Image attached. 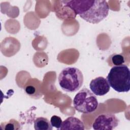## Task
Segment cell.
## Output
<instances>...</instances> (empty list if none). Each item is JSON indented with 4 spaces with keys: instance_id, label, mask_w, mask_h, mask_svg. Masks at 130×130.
<instances>
[{
    "instance_id": "obj_1",
    "label": "cell",
    "mask_w": 130,
    "mask_h": 130,
    "mask_svg": "<svg viewBox=\"0 0 130 130\" xmlns=\"http://www.w3.org/2000/svg\"><path fill=\"white\" fill-rule=\"evenodd\" d=\"M66 7L72 10L86 21L97 24L108 15L109 6L104 0H72L63 1Z\"/></svg>"
},
{
    "instance_id": "obj_2",
    "label": "cell",
    "mask_w": 130,
    "mask_h": 130,
    "mask_svg": "<svg viewBox=\"0 0 130 130\" xmlns=\"http://www.w3.org/2000/svg\"><path fill=\"white\" fill-rule=\"evenodd\" d=\"M107 80L110 86L117 92H127L130 89V71L125 64L113 67Z\"/></svg>"
},
{
    "instance_id": "obj_3",
    "label": "cell",
    "mask_w": 130,
    "mask_h": 130,
    "mask_svg": "<svg viewBox=\"0 0 130 130\" xmlns=\"http://www.w3.org/2000/svg\"><path fill=\"white\" fill-rule=\"evenodd\" d=\"M82 72L75 67H67L59 73L58 81L61 88L68 92H75L80 89L83 83Z\"/></svg>"
},
{
    "instance_id": "obj_4",
    "label": "cell",
    "mask_w": 130,
    "mask_h": 130,
    "mask_svg": "<svg viewBox=\"0 0 130 130\" xmlns=\"http://www.w3.org/2000/svg\"><path fill=\"white\" fill-rule=\"evenodd\" d=\"M73 104L77 111L85 114L94 111L99 105L95 94L87 88H82L75 95Z\"/></svg>"
},
{
    "instance_id": "obj_5",
    "label": "cell",
    "mask_w": 130,
    "mask_h": 130,
    "mask_svg": "<svg viewBox=\"0 0 130 130\" xmlns=\"http://www.w3.org/2000/svg\"><path fill=\"white\" fill-rule=\"evenodd\" d=\"M119 120L115 114L104 113L99 115L92 123L94 130H112L119 124Z\"/></svg>"
},
{
    "instance_id": "obj_6",
    "label": "cell",
    "mask_w": 130,
    "mask_h": 130,
    "mask_svg": "<svg viewBox=\"0 0 130 130\" xmlns=\"http://www.w3.org/2000/svg\"><path fill=\"white\" fill-rule=\"evenodd\" d=\"M89 87L92 92L98 96L105 95L110 89L107 80L101 76L92 79L90 82Z\"/></svg>"
},
{
    "instance_id": "obj_7",
    "label": "cell",
    "mask_w": 130,
    "mask_h": 130,
    "mask_svg": "<svg viewBox=\"0 0 130 130\" xmlns=\"http://www.w3.org/2000/svg\"><path fill=\"white\" fill-rule=\"evenodd\" d=\"M59 129L83 130L84 129V125L83 122L78 118L74 116H70L62 121Z\"/></svg>"
},
{
    "instance_id": "obj_8",
    "label": "cell",
    "mask_w": 130,
    "mask_h": 130,
    "mask_svg": "<svg viewBox=\"0 0 130 130\" xmlns=\"http://www.w3.org/2000/svg\"><path fill=\"white\" fill-rule=\"evenodd\" d=\"M34 128L36 130H52L50 121L45 117H37L34 121Z\"/></svg>"
},
{
    "instance_id": "obj_9",
    "label": "cell",
    "mask_w": 130,
    "mask_h": 130,
    "mask_svg": "<svg viewBox=\"0 0 130 130\" xmlns=\"http://www.w3.org/2000/svg\"><path fill=\"white\" fill-rule=\"evenodd\" d=\"M111 62L115 66H119L123 64L125 62L124 57L122 54L114 53L111 55Z\"/></svg>"
},
{
    "instance_id": "obj_10",
    "label": "cell",
    "mask_w": 130,
    "mask_h": 130,
    "mask_svg": "<svg viewBox=\"0 0 130 130\" xmlns=\"http://www.w3.org/2000/svg\"><path fill=\"white\" fill-rule=\"evenodd\" d=\"M62 121L61 118L57 115H53L50 118V123L52 127H54L59 129L62 124Z\"/></svg>"
},
{
    "instance_id": "obj_11",
    "label": "cell",
    "mask_w": 130,
    "mask_h": 130,
    "mask_svg": "<svg viewBox=\"0 0 130 130\" xmlns=\"http://www.w3.org/2000/svg\"><path fill=\"white\" fill-rule=\"evenodd\" d=\"M25 91L27 94L32 95L35 93L36 88L33 86H27L25 88Z\"/></svg>"
},
{
    "instance_id": "obj_12",
    "label": "cell",
    "mask_w": 130,
    "mask_h": 130,
    "mask_svg": "<svg viewBox=\"0 0 130 130\" xmlns=\"http://www.w3.org/2000/svg\"><path fill=\"white\" fill-rule=\"evenodd\" d=\"M15 125L13 122H10L6 123V124L5 125V127H4V129H15L16 128V127H15Z\"/></svg>"
}]
</instances>
